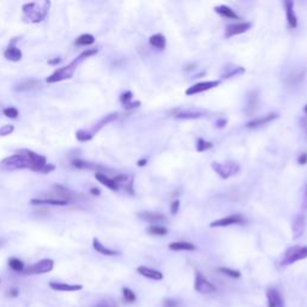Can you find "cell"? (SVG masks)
<instances>
[{"instance_id": "obj_52", "label": "cell", "mask_w": 307, "mask_h": 307, "mask_svg": "<svg viewBox=\"0 0 307 307\" xmlns=\"http://www.w3.org/2000/svg\"><path fill=\"white\" fill-rule=\"evenodd\" d=\"M226 124H227V120H226V119H222V120H221L220 123H217V126H218V127H223Z\"/></svg>"}, {"instance_id": "obj_31", "label": "cell", "mask_w": 307, "mask_h": 307, "mask_svg": "<svg viewBox=\"0 0 307 307\" xmlns=\"http://www.w3.org/2000/svg\"><path fill=\"white\" fill-rule=\"evenodd\" d=\"M244 72H245V69L241 66H232V67L227 66L222 77L223 78H232V77L243 75Z\"/></svg>"}, {"instance_id": "obj_39", "label": "cell", "mask_w": 307, "mask_h": 307, "mask_svg": "<svg viewBox=\"0 0 307 307\" xmlns=\"http://www.w3.org/2000/svg\"><path fill=\"white\" fill-rule=\"evenodd\" d=\"M2 113H4V115L6 116V118H10V119H17L19 116L18 109H17V108H15V107L5 108V109L2 110Z\"/></svg>"}, {"instance_id": "obj_2", "label": "cell", "mask_w": 307, "mask_h": 307, "mask_svg": "<svg viewBox=\"0 0 307 307\" xmlns=\"http://www.w3.org/2000/svg\"><path fill=\"white\" fill-rule=\"evenodd\" d=\"M19 169H34V164L31 162L28 149L18 150L15 155L8 156L0 161V170H19Z\"/></svg>"}, {"instance_id": "obj_29", "label": "cell", "mask_w": 307, "mask_h": 307, "mask_svg": "<svg viewBox=\"0 0 307 307\" xmlns=\"http://www.w3.org/2000/svg\"><path fill=\"white\" fill-rule=\"evenodd\" d=\"M216 13H218L220 16L226 17V18H239V16L235 13L234 10H232L227 5H220V6L215 7Z\"/></svg>"}, {"instance_id": "obj_48", "label": "cell", "mask_w": 307, "mask_h": 307, "mask_svg": "<svg viewBox=\"0 0 307 307\" xmlns=\"http://www.w3.org/2000/svg\"><path fill=\"white\" fill-rule=\"evenodd\" d=\"M19 295V291L18 289H11L10 292H8V297L10 298H17Z\"/></svg>"}, {"instance_id": "obj_30", "label": "cell", "mask_w": 307, "mask_h": 307, "mask_svg": "<svg viewBox=\"0 0 307 307\" xmlns=\"http://www.w3.org/2000/svg\"><path fill=\"white\" fill-rule=\"evenodd\" d=\"M149 42L153 47L158 48V50H164L166 47V38L162 34H155L149 38Z\"/></svg>"}, {"instance_id": "obj_11", "label": "cell", "mask_w": 307, "mask_h": 307, "mask_svg": "<svg viewBox=\"0 0 307 307\" xmlns=\"http://www.w3.org/2000/svg\"><path fill=\"white\" fill-rule=\"evenodd\" d=\"M221 84V81H207V82H201V83L193 84L186 90V95L192 96L196 94H201L204 92H207L210 89H214L217 85Z\"/></svg>"}, {"instance_id": "obj_28", "label": "cell", "mask_w": 307, "mask_h": 307, "mask_svg": "<svg viewBox=\"0 0 307 307\" xmlns=\"http://www.w3.org/2000/svg\"><path fill=\"white\" fill-rule=\"evenodd\" d=\"M170 251H195L196 245L186 241H178V243L169 244Z\"/></svg>"}, {"instance_id": "obj_9", "label": "cell", "mask_w": 307, "mask_h": 307, "mask_svg": "<svg viewBox=\"0 0 307 307\" xmlns=\"http://www.w3.org/2000/svg\"><path fill=\"white\" fill-rule=\"evenodd\" d=\"M205 115V112L196 108H177L172 112V116L175 119H200Z\"/></svg>"}, {"instance_id": "obj_26", "label": "cell", "mask_w": 307, "mask_h": 307, "mask_svg": "<svg viewBox=\"0 0 307 307\" xmlns=\"http://www.w3.org/2000/svg\"><path fill=\"white\" fill-rule=\"evenodd\" d=\"M293 237L295 239L303 235L304 229H305V217L304 215H298L293 222Z\"/></svg>"}, {"instance_id": "obj_36", "label": "cell", "mask_w": 307, "mask_h": 307, "mask_svg": "<svg viewBox=\"0 0 307 307\" xmlns=\"http://www.w3.org/2000/svg\"><path fill=\"white\" fill-rule=\"evenodd\" d=\"M212 147H214V146H212L211 142L204 141L203 138H200L197 141V147H196V148H197V152L203 153V152H206V150L211 149Z\"/></svg>"}, {"instance_id": "obj_47", "label": "cell", "mask_w": 307, "mask_h": 307, "mask_svg": "<svg viewBox=\"0 0 307 307\" xmlns=\"http://www.w3.org/2000/svg\"><path fill=\"white\" fill-rule=\"evenodd\" d=\"M139 106H141V102L135 101V102H131V103L127 104V106H125V108H126V109H133V108H137Z\"/></svg>"}, {"instance_id": "obj_51", "label": "cell", "mask_w": 307, "mask_h": 307, "mask_svg": "<svg viewBox=\"0 0 307 307\" xmlns=\"http://www.w3.org/2000/svg\"><path fill=\"white\" fill-rule=\"evenodd\" d=\"M147 162H148L147 158H143V160H139V161L137 162V164H138L139 167H143V166H146Z\"/></svg>"}, {"instance_id": "obj_37", "label": "cell", "mask_w": 307, "mask_h": 307, "mask_svg": "<svg viewBox=\"0 0 307 307\" xmlns=\"http://www.w3.org/2000/svg\"><path fill=\"white\" fill-rule=\"evenodd\" d=\"M217 270L221 272V274L226 275V276H229V277H232V278H239V277L241 276L240 271H238V270H234V269H229V268H218Z\"/></svg>"}, {"instance_id": "obj_21", "label": "cell", "mask_w": 307, "mask_h": 307, "mask_svg": "<svg viewBox=\"0 0 307 307\" xmlns=\"http://www.w3.org/2000/svg\"><path fill=\"white\" fill-rule=\"evenodd\" d=\"M16 40H12L11 45L6 48V51L4 52V56L10 61H19L22 59V52L21 50H18L15 46Z\"/></svg>"}, {"instance_id": "obj_10", "label": "cell", "mask_w": 307, "mask_h": 307, "mask_svg": "<svg viewBox=\"0 0 307 307\" xmlns=\"http://www.w3.org/2000/svg\"><path fill=\"white\" fill-rule=\"evenodd\" d=\"M245 223V218L243 215L240 214H234L229 215L227 217L220 218V220H216L214 222L210 223V227L215 228V227H228L233 226V224H244Z\"/></svg>"}, {"instance_id": "obj_43", "label": "cell", "mask_w": 307, "mask_h": 307, "mask_svg": "<svg viewBox=\"0 0 307 307\" xmlns=\"http://www.w3.org/2000/svg\"><path fill=\"white\" fill-rule=\"evenodd\" d=\"M93 307H116V306L112 300H102L99 301V303L96 304V305H94Z\"/></svg>"}, {"instance_id": "obj_45", "label": "cell", "mask_w": 307, "mask_h": 307, "mask_svg": "<svg viewBox=\"0 0 307 307\" xmlns=\"http://www.w3.org/2000/svg\"><path fill=\"white\" fill-rule=\"evenodd\" d=\"M179 207H180V202L179 201L172 202V204H170V214L172 215L177 214V212L179 211Z\"/></svg>"}, {"instance_id": "obj_8", "label": "cell", "mask_w": 307, "mask_h": 307, "mask_svg": "<svg viewBox=\"0 0 307 307\" xmlns=\"http://www.w3.org/2000/svg\"><path fill=\"white\" fill-rule=\"evenodd\" d=\"M195 291L201 293V294H211V293L216 292V287L209 280H206L202 272L198 271L196 272Z\"/></svg>"}, {"instance_id": "obj_14", "label": "cell", "mask_w": 307, "mask_h": 307, "mask_svg": "<svg viewBox=\"0 0 307 307\" xmlns=\"http://www.w3.org/2000/svg\"><path fill=\"white\" fill-rule=\"evenodd\" d=\"M114 179V181L118 185L119 190L124 189L125 191H127L131 195H135V190H133V178L130 177L127 174H120L116 175Z\"/></svg>"}, {"instance_id": "obj_6", "label": "cell", "mask_w": 307, "mask_h": 307, "mask_svg": "<svg viewBox=\"0 0 307 307\" xmlns=\"http://www.w3.org/2000/svg\"><path fill=\"white\" fill-rule=\"evenodd\" d=\"M79 195L72 190L67 189V187L62 186V185H54L52 187V191L48 192V196H45V198H53V200L64 201L70 203V202H75L78 200Z\"/></svg>"}, {"instance_id": "obj_18", "label": "cell", "mask_w": 307, "mask_h": 307, "mask_svg": "<svg viewBox=\"0 0 307 307\" xmlns=\"http://www.w3.org/2000/svg\"><path fill=\"white\" fill-rule=\"evenodd\" d=\"M284 7H286V16L288 25L292 29H295L298 25V18L294 11V2L292 0H287V1H284Z\"/></svg>"}, {"instance_id": "obj_1", "label": "cell", "mask_w": 307, "mask_h": 307, "mask_svg": "<svg viewBox=\"0 0 307 307\" xmlns=\"http://www.w3.org/2000/svg\"><path fill=\"white\" fill-rule=\"evenodd\" d=\"M98 53H99L98 48H90V50L84 51V52H82L78 56H77L75 60L71 61L69 65L54 71L52 75L47 78V83H58V82L65 81V79H70L71 77L75 75L78 66L85 60V59L90 58V56L93 55H96Z\"/></svg>"}, {"instance_id": "obj_17", "label": "cell", "mask_w": 307, "mask_h": 307, "mask_svg": "<svg viewBox=\"0 0 307 307\" xmlns=\"http://www.w3.org/2000/svg\"><path fill=\"white\" fill-rule=\"evenodd\" d=\"M277 118H278V114H276V113H269V114L260 116V118L254 119V120L249 121V123H247V125H246V127L247 129H257V127L263 126V125L271 123V121H274L275 119H277Z\"/></svg>"}, {"instance_id": "obj_50", "label": "cell", "mask_w": 307, "mask_h": 307, "mask_svg": "<svg viewBox=\"0 0 307 307\" xmlns=\"http://www.w3.org/2000/svg\"><path fill=\"white\" fill-rule=\"evenodd\" d=\"M90 193H92V195H94V196H100V190L99 189H96V187H93L92 190H90Z\"/></svg>"}, {"instance_id": "obj_22", "label": "cell", "mask_w": 307, "mask_h": 307, "mask_svg": "<svg viewBox=\"0 0 307 307\" xmlns=\"http://www.w3.org/2000/svg\"><path fill=\"white\" fill-rule=\"evenodd\" d=\"M31 205H54V206H65L67 202L53 200V198H34L30 201Z\"/></svg>"}, {"instance_id": "obj_56", "label": "cell", "mask_w": 307, "mask_h": 307, "mask_svg": "<svg viewBox=\"0 0 307 307\" xmlns=\"http://www.w3.org/2000/svg\"><path fill=\"white\" fill-rule=\"evenodd\" d=\"M0 282H1V280H0Z\"/></svg>"}, {"instance_id": "obj_15", "label": "cell", "mask_w": 307, "mask_h": 307, "mask_svg": "<svg viewBox=\"0 0 307 307\" xmlns=\"http://www.w3.org/2000/svg\"><path fill=\"white\" fill-rule=\"evenodd\" d=\"M41 81H38V79H25V81L19 82V83L13 88V90L17 93L31 92V90H36L39 89V88H41Z\"/></svg>"}, {"instance_id": "obj_16", "label": "cell", "mask_w": 307, "mask_h": 307, "mask_svg": "<svg viewBox=\"0 0 307 307\" xmlns=\"http://www.w3.org/2000/svg\"><path fill=\"white\" fill-rule=\"evenodd\" d=\"M268 298V307H284V303L281 293L275 288H269L266 291Z\"/></svg>"}, {"instance_id": "obj_27", "label": "cell", "mask_w": 307, "mask_h": 307, "mask_svg": "<svg viewBox=\"0 0 307 307\" xmlns=\"http://www.w3.org/2000/svg\"><path fill=\"white\" fill-rule=\"evenodd\" d=\"M118 116H119L118 113H112V114L106 115L104 118H102L98 124H96V126L94 127V130L92 131V132L94 133V135H95V133H98L99 131H100L101 129H103L106 125H108L109 123H113V121L116 120V119H118Z\"/></svg>"}, {"instance_id": "obj_24", "label": "cell", "mask_w": 307, "mask_h": 307, "mask_svg": "<svg viewBox=\"0 0 307 307\" xmlns=\"http://www.w3.org/2000/svg\"><path fill=\"white\" fill-rule=\"evenodd\" d=\"M93 247L96 252H99V254H101L103 256H109V257H113V256L120 255V252L119 251H115V250H112V249H108V247L104 246L103 244H102L101 241L99 240V239H94Z\"/></svg>"}, {"instance_id": "obj_32", "label": "cell", "mask_w": 307, "mask_h": 307, "mask_svg": "<svg viewBox=\"0 0 307 307\" xmlns=\"http://www.w3.org/2000/svg\"><path fill=\"white\" fill-rule=\"evenodd\" d=\"M76 44L78 46H90V45L95 44V38L92 34H82L81 36H78L76 40Z\"/></svg>"}, {"instance_id": "obj_5", "label": "cell", "mask_w": 307, "mask_h": 307, "mask_svg": "<svg viewBox=\"0 0 307 307\" xmlns=\"http://www.w3.org/2000/svg\"><path fill=\"white\" fill-rule=\"evenodd\" d=\"M211 167L216 172V174L222 179L232 178L240 172V166H239L238 162L235 161L212 162Z\"/></svg>"}, {"instance_id": "obj_55", "label": "cell", "mask_w": 307, "mask_h": 307, "mask_svg": "<svg viewBox=\"0 0 307 307\" xmlns=\"http://www.w3.org/2000/svg\"><path fill=\"white\" fill-rule=\"evenodd\" d=\"M304 110H305V113H306V114H307V106L305 107V109H304Z\"/></svg>"}, {"instance_id": "obj_13", "label": "cell", "mask_w": 307, "mask_h": 307, "mask_svg": "<svg viewBox=\"0 0 307 307\" xmlns=\"http://www.w3.org/2000/svg\"><path fill=\"white\" fill-rule=\"evenodd\" d=\"M50 288L55 292L62 293H73L83 289L82 284H72V283H62V282H50Z\"/></svg>"}, {"instance_id": "obj_12", "label": "cell", "mask_w": 307, "mask_h": 307, "mask_svg": "<svg viewBox=\"0 0 307 307\" xmlns=\"http://www.w3.org/2000/svg\"><path fill=\"white\" fill-rule=\"evenodd\" d=\"M252 23L250 22H243V23H233L226 27V36L227 38H233V36L240 35L245 31L251 29Z\"/></svg>"}, {"instance_id": "obj_42", "label": "cell", "mask_w": 307, "mask_h": 307, "mask_svg": "<svg viewBox=\"0 0 307 307\" xmlns=\"http://www.w3.org/2000/svg\"><path fill=\"white\" fill-rule=\"evenodd\" d=\"M120 101H121V103L124 104V107L127 106V104L132 102V93H131V92H125L124 94H121Z\"/></svg>"}, {"instance_id": "obj_20", "label": "cell", "mask_w": 307, "mask_h": 307, "mask_svg": "<svg viewBox=\"0 0 307 307\" xmlns=\"http://www.w3.org/2000/svg\"><path fill=\"white\" fill-rule=\"evenodd\" d=\"M142 221L144 222H164L167 220L166 216L163 214H157V212H149V211H144V212H139L137 215Z\"/></svg>"}, {"instance_id": "obj_23", "label": "cell", "mask_w": 307, "mask_h": 307, "mask_svg": "<svg viewBox=\"0 0 307 307\" xmlns=\"http://www.w3.org/2000/svg\"><path fill=\"white\" fill-rule=\"evenodd\" d=\"M72 166L77 169H89V170H96V173H102L101 170H103L104 168L100 164L93 163V162H87L83 160H73L72 161Z\"/></svg>"}, {"instance_id": "obj_34", "label": "cell", "mask_w": 307, "mask_h": 307, "mask_svg": "<svg viewBox=\"0 0 307 307\" xmlns=\"http://www.w3.org/2000/svg\"><path fill=\"white\" fill-rule=\"evenodd\" d=\"M76 137L79 142H89L92 141L94 137V133L90 132V131H85V130H79L76 132Z\"/></svg>"}, {"instance_id": "obj_7", "label": "cell", "mask_w": 307, "mask_h": 307, "mask_svg": "<svg viewBox=\"0 0 307 307\" xmlns=\"http://www.w3.org/2000/svg\"><path fill=\"white\" fill-rule=\"evenodd\" d=\"M54 268V261L50 258H45V259L38 261L35 264H31V265L27 266L24 269L23 274L24 275H42L47 274V272L52 271Z\"/></svg>"}, {"instance_id": "obj_35", "label": "cell", "mask_w": 307, "mask_h": 307, "mask_svg": "<svg viewBox=\"0 0 307 307\" xmlns=\"http://www.w3.org/2000/svg\"><path fill=\"white\" fill-rule=\"evenodd\" d=\"M148 233L152 235H166L168 233V229L162 226H152L148 228Z\"/></svg>"}, {"instance_id": "obj_25", "label": "cell", "mask_w": 307, "mask_h": 307, "mask_svg": "<svg viewBox=\"0 0 307 307\" xmlns=\"http://www.w3.org/2000/svg\"><path fill=\"white\" fill-rule=\"evenodd\" d=\"M95 178H96V180L99 181V183H101L102 185H103V186H106L107 189L112 190V191H118L119 190L118 185H116L114 179L107 177L104 173H96Z\"/></svg>"}, {"instance_id": "obj_33", "label": "cell", "mask_w": 307, "mask_h": 307, "mask_svg": "<svg viewBox=\"0 0 307 307\" xmlns=\"http://www.w3.org/2000/svg\"><path fill=\"white\" fill-rule=\"evenodd\" d=\"M8 266H10V268L16 272H23L24 269H25V265H24L23 261H22L21 259H18V258H15V257H12V258H10V259H8Z\"/></svg>"}, {"instance_id": "obj_53", "label": "cell", "mask_w": 307, "mask_h": 307, "mask_svg": "<svg viewBox=\"0 0 307 307\" xmlns=\"http://www.w3.org/2000/svg\"><path fill=\"white\" fill-rule=\"evenodd\" d=\"M304 206H305V209H307V187L305 191V198H304Z\"/></svg>"}, {"instance_id": "obj_3", "label": "cell", "mask_w": 307, "mask_h": 307, "mask_svg": "<svg viewBox=\"0 0 307 307\" xmlns=\"http://www.w3.org/2000/svg\"><path fill=\"white\" fill-rule=\"evenodd\" d=\"M50 6V1H44L41 4H39V2L24 4L22 10H23L25 21H29L31 23H40V22H42L46 18Z\"/></svg>"}, {"instance_id": "obj_49", "label": "cell", "mask_w": 307, "mask_h": 307, "mask_svg": "<svg viewBox=\"0 0 307 307\" xmlns=\"http://www.w3.org/2000/svg\"><path fill=\"white\" fill-rule=\"evenodd\" d=\"M61 61L60 58H55V59H52V60H48V64L50 65H55V64H59V62Z\"/></svg>"}, {"instance_id": "obj_40", "label": "cell", "mask_w": 307, "mask_h": 307, "mask_svg": "<svg viewBox=\"0 0 307 307\" xmlns=\"http://www.w3.org/2000/svg\"><path fill=\"white\" fill-rule=\"evenodd\" d=\"M257 93H252L251 95H250V98H249V108H247V112H249L250 110V108H252L251 109V113H254L255 112V109H256V104H257Z\"/></svg>"}, {"instance_id": "obj_54", "label": "cell", "mask_w": 307, "mask_h": 307, "mask_svg": "<svg viewBox=\"0 0 307 307\" xmlns=\"http://www.w3.org/2000/svg\"><path fill=\"white\" fill-rule=\"evenodd\" d=\"M5 244V240H2V239H0V246H2Z\"/></svg>"}, {"instance_id": "obj_41", "label": "cell", "mask_w": 307, "mask_h": 307, "mask_svg": "<svg viewBox=\"0 0 307 307\" xmlns=\"http://www.w3.org/2000/svg\"><path fill=\"white\" fill-rule=\"evenodd\" d=\"M13 131H15V126H13V125H4V126L0 127V136H2V137H4V136H8L11 135Z\"/></svg>"}, {"instance_id": "obj_4", "label": "cell", "mask_w": 307, "mask_h": 307, "mask_svg": "<svg viewBox=\"0 0 307 307\" xmlns=\"http://www.w3.org/2000/svg\"><path fill=\"white\" fill-rule=\"evenodd\" d=\"M307 258V246H293L286 250L280 261L281 266H288L297 261L306 259Z\"/></svg>"}, {"instance_id": "obj_46", "label": "cell", "mask_w": 307, "mask_h": 307, "mask_svg": "<svg viewBox=\"0 0 307 307\" xmlns=\"http://www.w3.org/2000/svg\"><path fill=\"white\" fill-rule=\"evenodd\" d=\"M298 163L299 164H306L307 163V153L301 154L299 157H298Z\"/></svg>"}, {"instance_id": "obj_38", "label": "cell", "mask_w": 307, "mask_h": 307, "mask_svg": "<svg viewBox=\"0 0 307 307\" xmlns=\"http://www.w3.org/2000/svg\"><path fill=\"white\" fill-rule=\"evenodd\" d=\"M123 295H124V299L126 303L129 304H133L136 300H137V297H136V294L133 293V291H131L130 288H123Z\"/></svg>"}, {"instance_id": "obj_19", "label": "cell", "mask_w": 307, "mask_h": 307, "mask_svg": "<svg viewBox=\"0 0 307 307\" xmlns=\"http://www.w3.org/2000/svg\"><path fill=\"white\" fill-rule=\"evenodd\" d=\"M137 272L139 275H142V276L149 278V280L161 281L162 278H163V274H162L161 271L152 268H148V266H138Z\"/></svg>"}, {"instance_id": "obj_44", "label": "cell", "mask_w": 307, "mask_h": 307, "mask_svg": "<svg viewBox=\"0 0 307 307\" xmlns=\"http://www.w3.org/2000/svg\"><path fill=\"white\" fill-rule=\"evenodd\" d=\"M179 301L175 299H164L163 300V307H178Z\"/></svg>"}]
</instances>
